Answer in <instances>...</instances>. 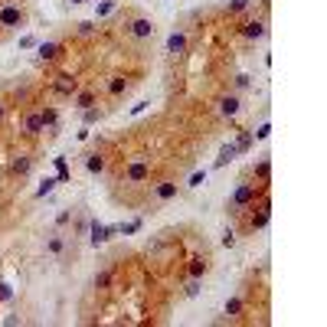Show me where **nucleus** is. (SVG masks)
<instances>
[{
    "instance_id": "1",
    "label": "nucleus",
    "mask_w": 327,
    "mask_h": 327,
    "mask_svg": "<svg viewBox=\"0 0 327 327\" xmlns=\"http://www.w3.org/2000/svg\"><path fill=\"white\" fill-rule=\"evenodd\" d=\"M265 190V184L262 186H255V184H239V190L229 196V203H226V209L232 213V216H239V213H245V209L255 203V196Z\"/></svg>"
},
{
    "instance_id": "2",
    "label": "nucleus",
    "mask_w": 327,
    "mask_h": 327,
    "mask_svg": "<svg viewBox=\"0 0 327 327\" xmlns=\"http://www.w3.org/2000/svg\"><path fill=\"white\" fill-rule=\"evenodd\" d=\"M23 20H26V13H23L20 3H3V7H0V26H3V30L23 26Z\"/></svg>"
},
{
    "instance_id": "3",
    "label": "nucleus",
    "mask_w": 327,
    "mask_h": 327,
    "mask_svg": "<svg viewBox=\"0 0 327 327\" xmlns=\"http://www.w3.org/2000/svg\"><path fill=\"white\" fill-rule=\"evenodd\" d=\"M128 36H134V40H151L154 36V23L147 20V17H134V20L128 23Z\"/></svg>"
},
{
    "instance_id": "4",
    "label": "nucleus",
    "mask_w": 327,
    "mask_h": 327,
    "mask_svg": "<svg viewBox=\"0 0 327 327\" xmlns=\"http://www.w3.org/2000/svg\"><path fill=\"white\" fill-rule=\"evenodd\" d=\"M268 219H272V209H268V200L259 206V213H252L249 216V232H255V229H265L268 226Z\"/></svg>"
},
{
    "instance_id": "5",
    "label": "nucleus",
    "mask_w": 327,
    "mask_h": 327,
    "mask_svg": "<svg viewBox=\"0 0 327 327\" xmlns=\"http://www.w3.org/2000/svg\"><path fill=\"white\" fill-rule=\"evenodd\" d=\"M53 88L59 92V95H76V92H79V82H76L72 76H56Z\"/></svg>"
},
{
    "instance_id": "6",
    "label": "nucleus",
    "mask_w": 327,
    "mask_h": 327,
    "mask_svg": "<svg viewBox=\"0 0 327 327\" xmlns=\"http://www.w3.org/2000/svg\"><path fill=\"white\" fill-rule=\"evenodd\" d=\"M62 53H65L62 43H40V59H43V62H53V59H59Z\"/></svg>"
},
{
    "instance_id": "7",
    "label": "nucleus",
    "mask_w": 327,
    "mask_h": 327,
    "mask_svg": "<svg viewBox=\"0 0 327 327\" xmlns=\"http://www.w3.org/2000/svg\"><path fill=\"white\" fill-rule=\"evenodd\" d=\"M177 190H180V186H177L174 180H164V184L154 186V200H161V203H164V200H174Z\"/></svg>"
},
{
    "instance_id": "8",
    "label": "nucleus",
    "mask_w": 327,
    "mask_h": 327,
    "mask_svg": "<svg viewBox=\"0 0 327 327\" xmlns=\"http://www.w3.org/2000/svg\"><path fill=\"white\" fill-rule=\"evenodd\" d=\"M242 36H245V40H262V36H265V23H262V20L242 23Z\"/></svg>"
},
{
    "instance_id": "9",
    "label": "nucleus",
    "mask_w": 327,
    "mask_h": 327,
    "mask_svg": "<svg viewBox=\"0 0 327 327\" xmlns=\"http://www.w3.org/2000/svg\"><path fill=\"white\" fill-rule=\"evenodd\" d=\"M186 49V33H170L167 36V53L177 56V53H184Z\"/></svg>"
},
{
    "instance_id": "10",
    "label": "nucleus",
    "mask_w": 327,
    "mask_h": 327,
    "mask_svg": "<svg viewBox=\"0 0 327 327\" xmlns=\"http://www.w3.org/2000/svg\"><path fill=\"white\" fill-rule=\"evenodd\" d=\"M23 131H26V134H40V131H46V124H43V115H40V111H33V115H26V121H23Z\"/></svg>"
},
{
    "instance_id": "11",
    "label": "nucleus",
    "mask_w": 327,
    "mask_h": 327,
    "mask_svg": "<svg viewBox=\"0 0 327 327\" xmlns=\"http://www.w3.org/2000/svg\"><path fill=\"white\" fill-rule=\"evenodd\" d=\"M30 167H33V161H30V154H17V157H13L10 161V170L13 174H30Z\"/></svg>"
},
{
    "instance_id": "12",
    "label": "nucleus",
    "mask_w": 327,
    "mask_h": 327,
    "mask_svg": "<svg viewBox=\"0 0 327 327\" xmlns=\"http://www.w3.org/2000/svg\"><path fill=\"white\" fill-rule=\"evenodd\" d=\"M219 111L223 115H239V95H226V98H219Z\"/></svg>"
},
{
    "instance_id": "13",
    "label": "nucleus",
    "mask_w": 327,
    "mask_h": 327,
    "mask_svg": "<svg viewBox=\"0 0 327 327\" xmlns=\"http://www.w3.org/2000/svg\"><path fill=\"white\" fill-rule=\"evenodd\" d=\"M236 154H239L236 144H223V147H219V157H216V167H226L229 161H236Z\"/></svg>"
},
{
    "instance_id": "14",
    "label": "nucleus",
    "mask_w": 327,
    "mask_h": 327,
    "mask_svg": "<svg viewBox=\"0 0 327 327\" xmlns=\"http://www.w3.org/2000/svg\"><path fill=\"white\" fill-rule=\"evenodd\" d=\"M85 170L88 174H102V170H105V157H102V154H88L85 157Z\"/></svg>"
},
{
    "instance_id": "15",
    "label": "nucleus",
    "mask_w": 327,
    "mask_h": 327,
    "mask_svg": "<svg viewBox=\"0 0 327 327\" xmlns=\"http://www.w3.org/2000/svg\"><path fill=\"white\" fill-rule=\"evenodd\" d=\"M128 180H147V164H131L128 167Z\"/></svg>"
},
{
    "instance_id": "16",
    "label": "nucleus",
    "mask_w": 327,
    "mask_h": 327,
    "mask_svg": "<svg viewBox=\"0 0 327 327\" xmlns=\"http://www.w3.org/2000/svg\"><path fill=\"white\" fill-rule=\"evenodd\" d=\"M92 105H95V92H79L76 95V108H92Z\"/></svg>"
},
{
    "instance_id": "17",
    "label": "nucleus",
    "mask_w": 327,
    "mask_h": 327,
    "mask_svg": "<svg viewBox=\"0 0 327 327\" xmlns=\"http://www.w3.org/2000/svg\"><path fill=\"white\" fill-rule=\"evenodd\" d=\"M108 92H111V95H121V92H128V79H124V76H115V79L108 82Z\"/></svg>"
},
{
    "instance_id": "18",
    "label": "nucleus",
    "mask_w": 327,
    "mask_h": 327,
    "mask_svg": "<svg viewBox=\"0 0 327 327\" xmlns=\"http://www.w3.org/2000/svg\"><path fill=\"white\" fill-rule=\"evenodd\" d=\"M252 141H255V134L252 131H239V141H236V147H239V154H245L252 147Z\"/></svg>"
},
{
    "instance_id": "19",
    "label": "nucleus",
    "mask_w": 327,
    "mask_h": 327,
    "mask_svg": "<svg viewBox=\"0 0 327 327\" xmlns=\"http://www.w3.org/2000/svg\"><path fill=\"white\" fill-rule=\"evenodd\" d=\"M209 272V259H193V265H190V275L193 278H200V275Z\"/></svg>"
},
{
    "instance_id": "20",
    "label": "nucleus",
    "mask_w": 327,
    "mask_h": 327,
    "mask_svg": "<svg viewBox=\"0 0 327 327\" xmlns=\"http://www.w3.org/2000/svg\"><path fill=\"white\" fill-rule=\"evenodd\" d=\"M40 115H43V124H46V128H53L56 121H59V111L49 108V105H46V108H40Z\"/></svg>"
},
{
    "instance_id": "21",
    "label": "nucleus",
    "mask_w": 327,
    "mask_h": 327,
    "mask_svg": "<svg viewBox=\"0 0 327 327\" xmlns=\"http://www.w3.org/2000/svg\"><path fill=\"white\" fill-rule=\"evenodd\" d=\"M255 174H259L262 184H268V174H272V164L268 161H259V167H255Z\"/></svg>"
},
{
    "instance_id": "22",
    "label": "nucleus",
    "mask_w": 327,
    "mask_h": 327,
    "mask_svg": "<svg viewBox=\"0 0 327 327\" xmlns=\"http://www.w3.org/2000/svg\"><path fill=\"white\" fill-rule=\"evenodd\" d=\"M239 311H242V298H229V301H226V314L236 317Z\"/></svg>"
},
{
    "instance_id": "23",
    "label": "nucleus",
    "mask_w": 327,
    "mask_h": 327,
    "mask_svg": "<svg viewBox=\"0 0 327 327\" xmlns=\"http://www.w3.org/2000/svg\"><path fill=\"white\" fill-rule=\"evenodd\" d=\"M59 184V180H56V177H46L43 184H40V190H36V196H46V193H53V186Z\"/></svg>"
},
{
    "instance_id": "24",
    "label": "nucleus",
    "mask_w": 327,
    "mask_h": 327,
    "mask_svg": "<svg viewBox=\"0 0 327 327\" xmlns=\"http://www.w3.org/2000/svg\"><path fill=\"white\" fill-rule=\"evenodd\" d=\"M245 7H249V0H229V3H226V13H242Z\"/></svg>"
},
{
    "instance_id": "25",
    "label": "nucleus",
    "mask_w": 327,
    "mask_h": 327,
    "mask_svg": "<svg viewBox=\"0 0 327 327\" xmlns=\"http://www.w3.org/2000/svg\"><path fill=\"white\" fill-rule=\"evenodd\" d=\"M141 229V219H131V223H121L118 232H124V236H131V232H138Z\"/></svg>"
},
{
    "instance_id": "26",
    "label": "nucleus",
    "mask_w": 327,
    "mask_h": 327,
    "mask_svg": "<svg viewBox=\"0 0 327 327\" xmlns=\"http://www.w3.org/2000/svg\"><path fill=\"white\" fill-rule=\"evenodd\" d=\"M115 7H118V0H102V3H98V17H108Z\"/></svg>"
},
{
    "instance_id": "27",
    "label": "nucleus",
    "mask_w": 327,
    "mask_h": 327,
    "mask_svg": "<svg viewBox=\"0 0 327 327\" xmlns=\"http://www.w3.org/2000/svg\"><path fill=\"white\" fill-rule=\"evenodd\" d=\"M95 121H102V108H85V124H95Z\"/></svg>"
},
{
    "instance_id": "28",
    "label": "nucleus",
    "mask_w": 327,
    "mask_h": 327,
    "mask_svg": "<svg viewBox=\"0 0 327 327\" xmlns=\"http://www.w3.org/2000/svg\"><path fill=\"white\" fill-rule=\"evenodd\" d=\"M111 285V272H98L95 275V288H108Z\"/></svg>"
},
{
    "instance_id": "29",
    "label": "nucleus",
    "mask_w": 327,
    "mask_h": 327,
    "mask_svg": "<svg viewBox=\"0 0 327 327\" xmlns=\"http://www.w3.org/2000/svg\"><path fill=\"white\" fill-rule=\"evenodd\" d=\"M203 184H206V170H196V174L190 177V184H186V186H203Z\"/></svg>"
},
{
    "instance_id": "30",
    "label": "nucleus",
    "mask_w": 327,
    "mask_h": 327,
    "mask_svg": "<svg viewBox=\"0 0 327 327\" xmlns=\"http://www.w3.org/2000/svg\"><path fill=\"white\" fill-rule=\"evenodd\" d=\"M76 26H79V33H82V36H92V33H95V23H88V20L76 23Z\"/></svg>"
},
{
    "instance_id": "31",
    "label": "nucleus",
    "mask_w": 327,
    "mask_h": 327,
    "mask_svg": "<svg viewBox=\"0 0 327 327\" xmlns=\"http://www.w3.org/2000/svg\"><path fill=\"white\" fill-rule=\"evenodd\" d=\"M10 298H13V288L7 282H0V301H10Z\"/></svg>"
},
{
    "instance_id": "32",
    "label": "nucleus",
    "mask_w": 327,
    "mask_h": 327,
    "mask_svg": "<svg viewBox=\"0 0 327 327\" xmlns=\"http://www.w3.org/2000/svg\"><path fill=\"white\" fill-rule=\"evenodd\" d=\"M196 291H200V278H193V282H190V285L184 288V294H190V298H193Z\"/></svg>"
},
{
    "instance_id": "33",
    "label": "nucleus",
    "mask_w": 327,
    "mask_h": 327,
    "mask_svg": "<svg viewBox=\"0 0 327 327\" xmlns=\"http://www.w3.org/2000/svg\"><path fill=\"white\" fill-rule=\"evenodd\" d=\"M268 131H272V124H268V121H265V124H262L259 131H252V134H255V138H259V141H262V138H268Z\"/></svg>"
},
{
    "instance_id": "34",
    "label": "nucleus",
    "mask_w": 327,
    "mask_h": 327,
    "mask_svg": "<svg viewBox=\"0 0 327 327\" xmlns=\"http://www.w3.org/2000/svg\"><path fill=\"white\" fill-rule=\"evenodd\" d=\"M46 249H49V252H62V239H59V236H56V239H49V245H46Z\"/></svg>"
},
{
    "instance_id": "35",
    "label": "nucleus",
    "mask_w": 327,
    "mask_h": 327,
    "mask_svg": "<svg viewBox=\"0 0 327 327\" xmlns=\"http://www.w3.org/2000/svg\"><path fill=\"white\" fill-rule=\"evenodd\" d=\"M223 245L232 249V245H236V232H226V236H223Z\"/></svg>"
},
{
    "instance_id": "36",
    "label": "nucleus",
    "mask_w": 327,
    "mask_h": 327,
    "mask_svg": "<svg viewBox=\"0 0 327 327\" xmlns=\"http://www.w3.org/2000/svg\"><path fill=\"white\" fill-rule=\"evenodd\" d=\"M3 115H7V108H3V105H0V121H3Z\"/></svg>"
},
{
    "instance_id": "37",
    "label": "nucleus",
    "mask_w": 327,
    "mask_h": 327,
    "mask_svg": "<svg viewBox=\"0 0 327 327\" xmlns=\"http://www.w3.org/2000/svg\"><path fill=\"white\" fill-rule=\"evenodd\" d=\"M69 3H85V0H69Z\"/></svg>"
}]
</instances>
